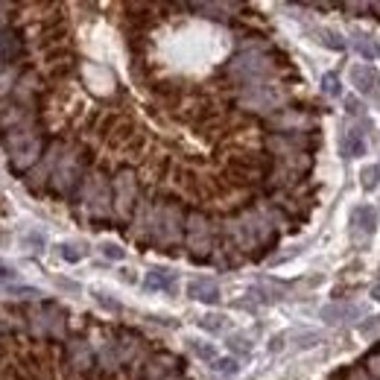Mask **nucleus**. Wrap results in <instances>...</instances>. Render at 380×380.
<instances>
[{
	"label": "nucleus",
	"instance_id": "nucleus-1",
	"mask_svg": "<svg viewBox=\"0 0 380 380\" xmlns=\"http://www.w3.org/2000/svg\"><path fill=\"white\" fill-rule=\"evenodd\" d=\"M6 147H9V155H12V164L18 170L29 167L32 161L41 155V140L36 135H12L6 140Z\"/></svg>",
	"mask_w": 380,
	"mask_h": 380
},
{
	"label": "nucleus",
	"instance_id": "nucleus-2",
	"mask_svg": "<svg viewBox=\"0 0 380 380\" xmlns=\"http://www.w3.org/2000/svg\"><path fill=\"white\" fill-rule=\"evenodd\" d=\"M377 228V211L372 205H360V208L351 211V234L357 240H363V237H372Z\"/></svg>",
	"mask_w": 380,
	"mask_h": 380
},
{
	"label": "nucleus",
	"instance_id": "nucleus-3",
	"mask_svg": "<svg viewBox=\"0 0 380 380\" xmlns=\"http://www.w3.org/2000/svg\"><path fill=\"white\" fill-rule=\"evenodd\" d=\"M188 292H190V299H197L202 304H220V299H223L220 284H216L214 278H193Z\"/></svg>",
	"mask_w": 380,
	"mask_h": 380
},
{
	"label": "nucleus",
	"instance_id": "nucleus-4",
	"mask_svg": "<svg viewBox=\"0 0 380 380\" xmlns=\"http://www.w3.org/2000/svg\"><path fill=\"white\" fill-rule=\"evenodd\" d=\"M351 82L357 85V91L366 94V97H375L377 94V85H380V76L372 64H357L351 71Z\"/></svg>",
	"mask_w": 380,
	"mask_h": 380
},
{
	"label": "nucleus",
	"instance_id": "nucleus-5",
	"mask_svg": "<svg viewBox=\"0 0 380 380\" xmlns=\"http://www.w3.org/2000/svg\"><path fill=\"white\" fill-rule=\"evenodd\" d=\"M340 149H342L345 158L366 155V135L360 129H349V132H342V138H340Z\"/></svg>",
	"mask_w": 380,
	"mask_h": 380
},
{
	"label": "nucleus",
	"instance_id": "nucleus-6",
	"mask_svg": "<svg viewBox=\"0 0 380 380\" xmlns=\"http://www.w3.org/2000/svg\"><path fill=\"white\" fill-rule=\"evenodd\" d=\"M319 316L325 322H331V325H336V322H351V319L360 316V307H354V304H328V307L319 310Z\"/></svg>",
	"mask_w": 380,
	"mask_h": 380
},
{
	"label": "nucleus",
	"instance_id": "nucleus-7",
	"mask_svg": "<svg viewBox=\"0 0 380 380\" xmlns=\"http://www.w3.org/2000/svg\"><path fill=\"white\" fill-rule=\"evenodd\" d=\"M144 287H147V290H164V292H173V290H176V275H173L170 269L155 266V269H149V273H147Z\"/></svg>",
	"mask_w": 380,
	"mask_h": 380
},
{
	"label": "nucleus",
	"instance_id": "nucleus-8",
	"mask_svg": "<svg viewBox=\"0 0 380 380\" xmlns=\"http://www.w3.org/2000/svg\"><path fill=\"white\" fill-rule=\"evenodd\" d=\"M231 71L234 73H243V76H255L260 71H266V62L260 56H237L231 62Z\"/></svg>",
	"mask_w": 380,
	"mask_h": 380
},
{
	"label": "nucleus",
	"instance_id": "nucleus-9",
	"mask_svg": "<svg viewBox=\"0 0 380 380\" xmlns=\"http://www.w3.org/2000/svg\"><path fill=\"white\" fill-rule=\"evenodd\" d=\"M21 53V41L15 38V32H9V29H0V62H9V59H15Z\"/></svg>",
	"mask_w": 380,
	"mask_h": 380
},
{
	"label": "nucleus",
	"instance_id": "nucleus-10",
	"mask_svg": "<svg viewBox=\"0 0 380 380\" xmlns=\"http://www.w3.org/2000/svg\"><path fill=\"white\" fill-rule=\"evenodd\" d=\"M360 184H363V190H366V193L377 190V184H380V167H377V164L363 167V170H360Z\"/></svg>",
	"mask_w": 380,
	"mask_h": 380
},
{
	"label": "nucleus",
	"instance_id": "nucleus-11",
	"mask_svg": "<svg viewBox=\"0 0 380 380\" xmlns=\"http://www.w3.org/2000/svg\"><path fill=\"white\" fill-rule=\"evenodd\" d=\"M354 45H357V53H360V56H366L368 62L380 56V45H375V41L368 38V36H357Z\"/></svg>",
	"mask_w": 380,
	"mask_h": 380
},
{
	"label": "nucleus",
	"instance_id": "nucleus-12",
	"mask_svg": "<svg viewBox=\"0 0 380 380\" xmlns=\"http://www.w3.org/2000/svg\"><path fill=\"white\" fill-rule=\"evenodd\" d=\"M211 368L216 375H228V377H234L237 372H240V363L234 360V357H216V360L211 363Z\"/></svg>",
	"mask_w": 380,
	"mask_h": 380
},
{
	"label": "nucleus",
	"instance_id": "nucleus-13",
	"mask_svg": "<svg viewBox=\"0 0 380 380\" xmlns=\"http://www.w3.org/2000/svg\"><path fill=\"white\" fill-rule=\"evenodd\" d=\"M225 316H216V313H208V316H202L199 319V328L202 331H211V333H220V331H225Z\"/></svg>",
	"mask_w": 380,
	"mask_h": 380
},
{
	"label": "nucleus",
	"instance_id": "nucleus-14",
	"mask_svg": "<svg viewBox=\"0 0 380 380\" xmlns=\"http://www.w3.org/2000/svg\"><path fill=\"white\" fill-rule=\"evenodd\" d=\"M59 255L68 260V264H79V260L85 257V249L76 246V243H62V246H59Z\"/></svg>",
	"mask_w": 380,
	"mask_h": 380
},
{
	"label": "nucleus",
	"instance_id": "nucleus-15",
	"mask_svg": "<svg viewBox=\"0 0 380 380\" xmlns=\"http://www.w3.org/2000/svg\"><path fill=\"white\" fill-rule=\"evenodd\" d=\"M322 91L328 97H340L342 88H340V79H336V73H325L322 76Z\"/></svg>",
	"mask_w": 380,
	"mask_h": 380
},
{
	"label": "nucleus",
	"instance_id": "nucleus-16",
	"mask_svg": "<svg viewBox=\"0 0 380 380\" xmlns=\"http://www.w3.org/2000/svg\"><path fill=\"white\" fill-rule=\"evenodd\" d=\"M228 349H231V351H237V354H249V351H252V340H246V336L234 333L231 340H228Z\"/></svg>",
	"mask_w": 380,
	"mask_h": 380
},
{
	"label": "nucleus",
	"instance_id": "nucleus-17",
	"mask_svg": "<svg viewBox=\"0 0 380 380\" xmlns=\"http://www.w3.org/2000/svg\"><path fill=\"white\" fill-rule=\"evenodd\" d=\"M18 281V273H15V266L12 264H6V260H0V284H15Z\"/></svg>",
	"mask_w": 380,
	"mask_h": 380
},
{
	"label": "nucleus",
	"instance_id": "nucleus-18",
	"mask_svg": "<svg viewBox=\"0 0 380 380\" xmlns=\"http://www.w3.org/2000/svg\"><path fill=\"white\" fill-rule=\"evenodd\" d=\"M6 290L18 299H38L41 296V290H36V287H6Z\"/></svg>",
	"mask_w": 380,
	"mask_h": 380
},
{
	"label": "nucleus",
	"instance_id": "nucleus-19",
	"mask_svg": "<svg viewBox=\"0 0 380 380\" xmlns=\"http://www.w3.org/2000/svg\"><path fill=\"white\" fill-rule=\"evenodd\" d=\"M100 252H103L108 260H123V255H126L123 249H121V246H114V243H103V246H100Z\"/></svg>",
	"mask_w": 380,
	"mask_h": 380
},
{
	"label": "nucleus",
	"instance_id": "nucleus-20",
	"mask_svg": "<svg viewBox=\"0 0 380 380\" xmlns=\"http://www.w3.org/2000/svg\"><path fill=\"white\" fill-rule=\"evenodd\" d=\"M190 349H193V354L197 357H205V360H216V351L211 349V345H199V342H190Z\"/></svg>",
	"mask_w": 380,
	"mask_h": 380
},
{
	"label": "nucleus",
	"instance_id": "nucleus-21",
	"mask_svg": "<svg viewBox=\"0 0 380 380\" xmlns=\"http://www.w3.org/2000/svg\"><path fill=\"white\" fill-rule=\"evenodd\" d=\"M299 349H310V345H316V342H322V333H301L299 336Z\"/></svg>",
	"mask_w": 380,
	"mask_h": 380
},
{
	"label": "nucleus",
	"instance_id": "nucleus-22",
	"mask_svg": "<svg viewBox=\"0 0 380 380\" xmlns=\"http://www.w3.org/2000/svg\"><path fill=\"white\" fill-rule=\"evenodd\" d=\"M94 296H97V301H100V304H103V307H105V310H114V313H117V310H121V304H117L114 299H108V296H105V292H94Z\"/></svg>",
	"mask_w": 380,
	"mask_h": 380
},
{
	"label": "nucleus",
	"instance_id": "nucleus-23",
	"mask_svg": "<svg viewBox=\"0 0 380 380\" xmlns=\"http://www.w3.org/2000/svg\"><path fill=\"white\" fill-rule=\"evenodd\" d=\"M345 112H349V114H360L363 108H360V103H357L354 97H345Z\"/></svg>",
	"mask_w": 380,
	"mask_h": 380
},
{
	"label": "nucleus",
	"instance_id": "nucleus-24",
	"mask_svg": "<svg viewBox=\"0 0 380 380\" xmlns=\"http://www.w3.org/2000/svg\"><path fill=\"white\" fill-rule=\"evenodd\" d=\"M372 296H375V301H380V284L372 287Z\"/></svg>",
	"mask_w": 380,
	"mask_h": 380
}]
</instances>
